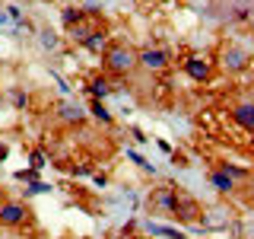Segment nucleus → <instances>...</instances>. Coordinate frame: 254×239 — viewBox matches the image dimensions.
Listing matches in <instances>:
<instances>
[{"label": "nucleus", "mask_w": 254, "mask_h": 239, "mask_svg": "<svg viewBox=\"0 0 254 239\" xmlns=\"http://www.w3.org/2000/svg\"><path fill=\"white\" fill-rule=\"evenodd\" d=\"M29 191H32V195H38V191H51V185H45V182H32Z\"/></svg>", "instance_id": "5701e85b"}, {"label": "nucleus", "mask_w": 254, "mask_h": 239, "mask_svg": "<svg viewBox=\"0 0 254 239\" xmlns=\"http://www.w3.org/2000/svg\"><path fill=\"white\" fill-rule=\"evenodd\" d=\"M0 159H6V147H3V143H0Z\"/></svg>", "instance_id": "cd10ccee"}, {"label": "nucleus", "mask_w": 254, "mask_h": 239, "mask_svg": "<svg viewBox=\"0 0 254 239\" xmlns=\"http://www.w3.org/2000/svg\"><path fill=\"white\" fill-rule=\"evenodd\" d=\"M0 236H3V223H0Z\"/></svg>", "instance_id": "c85d7f7f"}, {"label": "nucleus", "mask_w": 254, "mask_h": 239, "mask_svg": "<svg viewBox=\"0 0 254 239\" xmlns=\"http://www.w3.org/2000/svg\"><path fill=\"white\" fill-rule=\"evenodd\" d=\"M108 45H111V42H108V35H105V29H95V32H92V35H89V38H86V45H83V48H89V51H92V54H105V51H108Z\"/></svg>", "instance_id": "f8f14e48"}, {"label": "nucleus", "mask_w": 254, "mask_h": 239, "mask_svg": "<svg viewBox=\"0 0 254 239\" xmlns=\"http://www.w3.org/2000/svg\"><path fill=\"white\" fill-rule=\"evenodd\" d=\"M130 137L137 140V143H146V140H149V137H143V131H140V127H130Z\"/></svg>", "instance_id": "b1692460"}, {"label": "nucleus", "mask_w": 254, "mask_h": 239, "mask_svg": "<svg viewBox=\"0 0 254 239\" xmlns=\"http://www.w3.org/2000/svg\"><path fill=\"white\" fill-rule=\"evenodd\" d=\"M172 159H175V166H190V163H188V159H185V156H181V153H175Z\"/></svg>", "instance_id": "bb28decb"}, {"label": "nucleus", "mask_w": 254, "mask_h": 239, "mask_svg": "<svg viewBox=\"0 0 254 239\" xmlns=\"http://www.w3.org/2000/svg\"><path fill=\"white\" fill-rule=\"evenodd\" d=\"M58 118H61L64 124H79L86 118V112L79 109V106H73V102H64V106L58 109Z\"/></svg>", "instance_id": "9d476101"}, {"label": "nucleus", "mask_w": 254, "mask_h": 239, "mask_svg": "<svg viewBox=\"0 0 254 239\" xmlns=\"http://www.w3.org/2000/svg\"><path fill=\"white\" fill-rule=\"evenodd\" d=\"M251 32H254V19H251Z\"/></svg>", "instance_id": "c756f323"}, {"label": "nucleus", "mask_w": 254, "mask_h": 239, "mask_svg": "<svg viewBox=\"0 0 254 239\" xmlns=\"http://www.w3.org/2000/svg\"><path fill=\"white\" fill-rule=\"evenodd\" d=\"M137 67L149 70V74H162V70H169V51L165 48H143L137 54Z\"/></svg>", "instance_id": "f03ea898"}, {"label": "nucleus", "mask_w": 254, "mask_h": 239, "mask_svg": "<svg viewBox=\"0 0 254 239\" xmlns=\"http://www.w3.org/2000/svg\"><path fill=\"white\" fill-rule=\"evenodd\" d=\"M175 204H178V188L175 185H162V188H156L153 195H149V207L159 211V214H165V217L175 214Z\"/></svg>", "instance_id": "7ed1b4c3"}, {"label": "nucleus", "mask_w": 254, "mask_h": 239, "mask_svg": "<svg viewBox=\"0 0 254 239\" xmlns=\"http://www.w3.org/2000/svg\"><path fill=\"white\" fill-rule=\"evenodd\" d=\"M146 233H153V236H165V239H188L181 230H175V227H165V223H146Z\"/></svg>", "instance_id": "4468645a"}, {"label": "nucleus", "mask_w": 254, "mask_h": 239, "mask_svg": "<svg viewBox=\"0 0 254 239\" xmlns=\"http://www.w3.org/2000/svg\"><path fill=\"white\" fill-rule=\"evenodd\" d=\"M29 163H32V169H45L48 166V156H45V150H32V156H29Z\"/></svg>", "instance_id": "6ab92c4d"}, {"label": "nucleus", "mask_w": 254, "mask_h": 239, "mask_svg": "<svg viewBox=\"0 0 254 239\" xmlns=\"http://www.w3.org/2000/svg\"><path fill=\"white\" fill-rule=\"evenodd\" d=\"M38 35H42V45L48 48V51H58V48H61V38H58V32H51V29H42Z\"/></svg>", "instance_id": "a211bd4d"}, {"label": "nucleus", "mask_w": 254, "mask_h": 239, "mask_svg": "<svg viewBox=\"0 0 254 239\" xmlns=\"http://www.w3.org/2000/svg\"><path fill=\"white\" fill-rule=\"evenodd\" d=\"M26 102H29V99H26V96H22V93H13V106H16V109H22V106H26Z\"/></svg>", "instance_id": "a878e982"}, {"label": "nucleus", "mask_w": 254, "mask_h": 239, "mask_svg": "<svg viewBox=\"0 0 254 239\" xmlns=\"http://www.w3.org/2000/svg\"><path fill=\"white\" fill-rule=\"evenodd\" d=\"M200 214H203V207L197 204V198L178 191V204H175V214H172V217H178L181 223H197V220H200Z\"/></svg>", "instance_id": "20e7f679"}, {"label": "nucleus", "mask_w": 254, "mask_h": 239, "mask_svg": "<svg viewBox=\"0 0 254 239\" xmlns=\"http://www.w3.org/2000/svg\"><path fill=\"white\" fill-rule=\"evenodd\" d=\"M232 121L238 127H245L248 134H254V102H242V106L232 109Z\"/></svg>", "instance_id": "6e6552de"}, {"label": "nucleus", "mask_w": 254, "mask_h": 239, "mask_svg": "<svg viewBox=\"0 0 254 239\" xmlns=\"http://www.w3.org/2000/svg\"><path fill=\"white\" fill-rule=\"evenodd\" d=\"M105 58V70L115 77H127L133 67H137V51L127 45H108V51L102 54Z\"/></svg>", "instance_id": "f257e3e1"}, {"label": "nucleus", "mask_w": 254, "mask_h": 239, "mask_svg": "<svg viewBox=\"0 0 254 239\" xmlns=\"http://www.w3.org/2000/svg\"><path fill=\"white\" fill-rule=\"evenodd\" d=\"M92 22H89V16H86V19L83 22H76V26L73 29H70V42H76V45H86V38H89L92 35Z\"/></svg>", "instance_id": "ddd939ff"}, {"label": "nucleus", "mask_w": 254, "mask_h": 239, "mask_svg": "<svg viewBox=\"0 0 254 239\" xmlns=\"http://www.w3.org/2000/svg\"><path fill=\"white\" fill-rule=\"evenodd\" d=\"M210 185L216 188L219 195H232V191H235V179H232V175H226L222 169H213L210 172Z\"/></svg>", "instance_id": "1a4fd4ad"}, {"label": "nucleus", "mask_w": 254, "mask_h": 239, "mask_svg": "<svg viewBox=\"0 0 254 239\" xmlns=\"http://www.w3.org/2000/svg\"><path fill=\"white\" fill-rule=\"evenodd\" d=\"M226 175H232V179L238 182V179H251V169H245V166H235V163H222L219 166Z\"/></svg>", "instance_id": "f3484780"}, {"label": "nucleus", "mask_w": 254, "mask_h": 239, "mask_svg": "<svg viewBox=\"0 0 254 239\" xmlns=\"http://www.w3.org/2000/svg\"><path fill=\"white\" fill-rule=\"evenodd\" d=\"M35 175H38L35 169H19V172H16V179H19V182H29V185H32V182H38Z\"/></svg>", "instance_id": "412c9836"}, {"label": "nucleus", "mask_w": 254, "mask_h": 239, "mask_svg": "<svg viewBox=\"0 0 254 239\" xmlns=\"http://www.w3.org/2000/svg\"><path fill=\"white\" fill-rule=\"evenodd\" d=\"M89 115L99 124H111V121H115V118H111V112L105 109V102H95V99H92V106H89Z\"/></svg>", "instance_id": "dca6fc26"}, {"label": "nucleus", "mask_w": 254, "mask_h": 239, "mask_svg": "<svg viewBox=\"0 0 254 239\" xmlns=\"http://www.w3.org/2000/svg\"><path fill=\"white\" fill-rule=\"evenodd\" d=\"M83 19H86V10H79V6H67V10L61 13V22L67 29H73L76 22H83Z\"/></svg>", "instance_id": "2eb2a0df"}, {"label": "nucleus", "mask_w": 254, "mask_h": 239, "mask_svg": "<svg viewBox=\"0 0 254 239\" xmlns=\"http://www.w3.org/2000/svg\"><path fill=\"white\" fill-rule=\"evenodd\" d=\"M251 64V54L245 51V48H238V45H229L226 51H222V67L226 70H232V74H238V70H245Z\"/></svg>", "instance_id": "423d86ee"}, {"label": "nucleus", "mask_w": 254, "mask_h": 239, "mask_svg": "<svg viewBox=\"0 0 254 239\" xmlns=\"http://www.w3.org/2000/svg\"><path fill=\"white\" fill-rule=\"evenodd\" d=\"M185 74L194 80V83H206L210 80V74H213V64L203 58V54H190V58H185Z\"/></svg>", "instance_id": "39448f33"}, {"label": "nucleus", "mask_w": 254, "mask_h": 239, "mask_svg": "<svg viewBox=\"0 0 254 239\" xmlns=\"http://www.w3.org/2000/svg\"><path fill=\"white\" fill-rule=\"evenodd\" d=\"M127 159H130V163H137V166H140V169H146V172H156V169H153V166H149V163H146V159H143V156L137 153V150H127Z\"/></svg>", "instance_id": "aec40b11"}, {"label": "nucleus", "mask_w": 254, "mask_h": 239, "mask_svg": "<svg viewBox=\"0 0 254 239\" xmlns=\"http://www.w3.org/2000/svg\"><path fill=\"white\" fill-rule=\"evenodd\" d=\"M0 223H3V227H19V223H26V204L3 201L0 204Z\"/></svg>", "instance_id": "0eeeda50"}, {"label": "nucleus", "mask_w": 254, "mask_h": 239, "mask_svg": "<svg viewBox=\"0 0 254 239\" xmlns=\"http://www.w3.org/2000/svg\"><path fill=\"white\" fill-rule=\"evenodd\" d=\"M92 182H95V185H99V188H105V185H108V175H102V172H95V175H92Z\"/></svg>", "instance_id": "393cba45"}, {"label": "nucleus", "mask_w": 254, "mask_h": 239, "mask_svg": "<svg viewBox=\"0 0 254 239\" xmlns=\"http://www.w3.org/2000/svg\"><path fill=\"white\" fill-rule=\"evenodd\" d=\"M111 90H115V86L108 83V77H92L89 80V96L95 102H105V96H111Z\"/></svg>", "instance_id": "9b49d317"}, {"label": "nucleus", "mask_w": 254, "mask_h": 239, "mask_svg": "<svg viewBox=\"0 0 254 239\" xmlns=\"http://www.w3.org/2000/svg\"><path fill=\"white\" fill-rule=\"evenodd\" d=\"M73 175L76 179H86V175H92V166H73Z\"/></svg>", "instance_id": "4be33fe9"}]
</instances>
